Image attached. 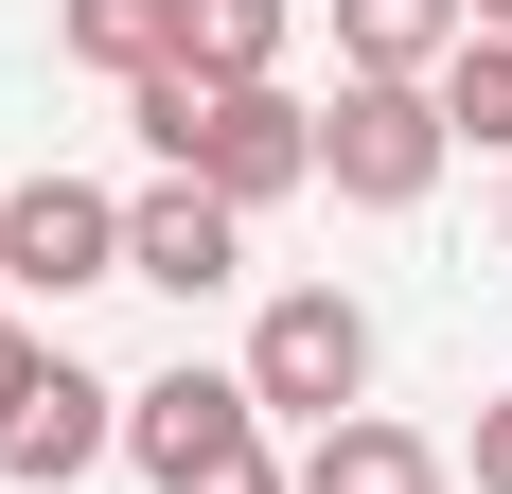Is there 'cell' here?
Listing matches in <instances>:
<instances>
[{
	"label": "cell",
	"mask_w": 512,
	"mask_h": 494,
	"mask_svg": "<svg viewBox=\"0 0 512 494\" xmlns=\"http://www.w3.org/2000/svg\"><path fill=\"white\" fill-rule=\"evenodd\" d=\"M0 318H18V300H0Z\"/></svg>",
	"instance_id": "15"
},
{
	"label": "cell",
	"mask_w": 512,
	"mask_h": 494,
	"mask_svg": "<svg viewBox=\"0 0 512 494\" xmlns=\"http://www.w3.org/2000/svg\"><path fill=\"white\" fill-rule=\"evenodd\" d=\"M477 36H512V0H477Z\"/></svg>",
	"instance_id": "14"
},
{
	"label": "cell",
	"mask_w": 512,
	"mask_h": 494,
	"mask_svg": "<svg viewBox=\"0 0 512 494\" xmlns=\"http://www.w3.org/2000/svg\"><path fill=\"white\" fill-rule=\"evenodd\" d=\"M442 89H371V71H336V106H318V177H336V195L354 212H424L442 195Z\"/></svg>",
	"instance_id": "2"
},
{
	"label": "cell",
	"mask_w": 512,
	"mask_h": 494,
	"mask_svg": "<svg viewBox=\"0 0 512 494\" xmlns=\"http://www.w3.org/2000/svg\"><path fill=\"white\" fill-rule=\"evenodd\" d=\"M89 283H124V195L18 177V195H0V300H89Z\"/></svg>",
	"instance_id": "3"
},
{
	"label": "cell",
	"mask_w": 512,
	"mask_h": 494,
	"mask_svg": "<svg viewBox=\"0 0 512 494\" xmlns=\"http://www.w3.org/2000/svg\"><path fill=\"white\" fill-rule=\"evenodd\" d=\"M106 442H124V389H106V371H71V353H53V371H36V406L0 424V477H36V494H71V477H89Z\"/></svg>",
	"instance_id": "6"
},
{
	"label": "cell",
	"mask_w": 512,
	"mask_h": 494,
	"mask_svg": "<svg viewBox=\"0 0 512 494\" xmlns=\"http://www.w3.org/2000/svg\"><path fill=\"white\" fill-rule=\"evenodd\" d=\"M248 442H265L248 371H195V353H177L159 389H124V459H142L159 494H177V477H212V459H248Z\"/></svg>",
	"instance_id": "4"
},
{
	"label": "cell",
	"mask_w": 512,
	"mask_h": 494,
	"mask_svg": "<svg viewBox=\"0 0 512 494\" xmlns=\"http://www.w3.org/2000/svg\"><path fill=\"white\" fill-rule=\"evenodd\" d=\"M477 494H512V389L477 406Z\"/></svg>",
	"instance_id": "13"
},
{
	"label": "cell",
	"mask_w": 512,
	"mask_h": 494,
	"mask_svg": "<svg viewBox=\"0 0 512 494\" xmlns=\"http://www.w3.org/2000/svg\"><path fill=\"white\" fill-rule=\"evenodd\" d=\"M442 142H495L512 159V36H460V53H442Z\"/></svg>",
	"instance_id": "11"
},
{
	"label": "cell",
	"mask_w": 512,
	"mask_h": 494,
	"mask_svg": "<svg viewBox=\"0 0 512 494\" xmlns=\"http://www.w3.org/2000/svg\"><path fill=\"white\" fill-rule=\"evenodd\" d=\"M36 371H53V336H36V318H0V424L36 406Z\"/></svg>",
	"instance_id": "12"
},
{
	"label": "cell",
	"mask_w": 512,
	"mask_h": 494,
	"mask_svg": "<svg viewBox=\"0 0 512 494\" xmlns=\"http://www.w3.org/2000/svg\"><path fill=\"white\" fill-rule=\"evenodd\" d=\"M283 18H301V0H177V71H212V89H283Z\"/></svg>",
	"instance_id": "9"
},
{
	"label": "cell",
	"mask_w": 512,
	"mask_h": 494,
	"mask_svg": "<svg viewBox=\"0 0 512 494\" xmlns=\"http://www.w3.org/2000/svg\"><path fill=\"white\" fill-rule=\"evenodd\" d=\"M248 406L301 424V442L354 424V406H371V300H354V283H283V300L248 318Z\"/></svg>",
	"instance_id": "1"
},
{
	"label": "cell",
	"mask_w": 512,
	"mask_h": 494,
	"mask_svg": "<svg viewBox=\"0 0 512 494\" xmlns=\"http://www.w3.org/2000/svg\"><path fill=\"white\" fill-rule=\"evenodd\" d=\"M301 494H460V459L424 442V424H389V406H354V424L301 442Z\"/></svg>",
	"instance_id": "7"
},
{
	"label": "cell",
	"mask_w": 512,
	"mask_h": 494,
	"mask_svg": "<svg viewBox=\"0 0 512 494\" xmlns=\"http://www.w3.org/2000/svg\"><path fill=\"white\" fill-rule=\"evenodd\" d=\"M53 53L106 71V89H142L159 53H177V0H53Z\"/></svg>",
	"instance_id": "10"
},
{
	"label": "cell",
	"mask_w": 512,
	"mask_h": 494,
	"mask_svg": "<svg viewBox=\"0 0 512 494\" xmlns=\"http://www.w3.org/2000/svg\"><path fill=\"white\" fill-rule=\"evenodd\" d=\"M230 265H248V212H230V195H195V177L124 195V283H159V300H212Z\"/></svg>",
	"instance_id": "5"
},
{
	"label": "cell",
	"mask_w": 512,
	"mask_h": 494,
	"mask_svg": "<svg viewBox=\"0 0 512 494\" xmlns=\"http://www.w3.org/2000/svg\"><path fill=\"white\" fill-rule=\"evenodd\" d=\"M460 36H477V0H336V71H371V89H442Z\"/></svg>",
	"instance_id": "8"
}]
</instances>
